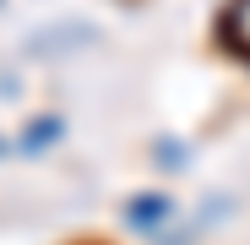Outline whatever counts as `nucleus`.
<instances>
[{
  "mask_svg": "<svg viewBox=\"0 0 250 245\" xmlns=\"http://www.w3.org/2000/svg\"><path fill=\"white\" fill-rule=\"evenodd\" d=\"M0 147H6V142H0Z\"/></svg>",
  "mask_w": 250,
  "mask_h": 245,
  "instance_id": "4",
  "label": "nucleus"
},
{
  "mask_svg": "<svg viewBox=\"0 0 250 245\" xmlns=\"http://www.w3.org/2000/svg\"><path fill=\"white\" fill-rule=\"evenodd\" d=\"M169 213H174V196H163V191H152V196H136V201H125V223H131V229H142V234H158Z\"/></svg>",
  "mask_w": 250,
  "mask_h": 245,
  "instance_id": "1",
  "label": "nucleus"
},
{
  "mask_svg": "<svg viewBox=\"0 0 250 245\" xmlns=\"http://www.w3.org/2000/svg\"><path fill=\"white\" fill-rule=\"evenodd\" d=\"M60 131H65V120H60V114L33 120V126L22 131V153H44V147H55V142H60Z\"/></svg>",
  "mask_w": 250,
  "mask_h": 245,
  "instance_id": "2",
  "label": "nucleus"
},
{
  "mask_svg": "<svg viewBox=\"0 0 250 245\" xmlns=\"http://www.w3.org/2000/svg\"><path fill=\"white\" fill-rule=\"evenodd\" d=\"M158 163H163V169H169V163H174V169H180V163H185V153H180V142H158Z\"/></svg>",
  "mask_w": 250,
  "mask_h": 245,
  "instance_id": "3",
  "label": "nucleus"
}]
</instances>
